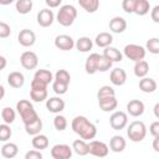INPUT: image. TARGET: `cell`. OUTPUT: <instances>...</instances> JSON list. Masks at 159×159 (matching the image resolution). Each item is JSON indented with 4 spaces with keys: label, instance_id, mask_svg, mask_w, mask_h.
Listing matches in <instances>:
<instances>
[{
    "label": "cell",
    "instance_id": "obj_36",
    "mask_svg": "<svg viewBox=\"0 0 159 159\" xmlns=\"http://www.w3.org/2000/svg\"><path fill=\"white\" fill-rule=\"evenodd\" d=\"M67 124L68 123H67V119H66L65 116H62V114H56L55 116V118H53V127H55L56 130H58V132L65 130L67 128Z\"/></svg>",
    "mask_w": 159,
    "mask_h": 159
},
{
    "label": "cell",
    "instance_id": "obj_49",
    "mask_svg": "<svg viewBox=\"0 0 159 159\" xmlns=\"http://www.w3.org/2000/svg\"><path fill=\"white\" fill-rule=\"evenodd\" d=\"M6 65H7V60H6L4 56L0 55V71H2V70L6 67Z\"/></svg>",
    "mask_w": 159,
    "mask_h": 159
},
{
    "label": "cell",
    "instance_id": "obj_19",
    "mask_svg": "<svg viewBox=\"0 0 159 159\" xmlns=\"http://www.w3.org/2000/svg\"><path fill=\"white\" fill-rule=\"evenodd\" d=\"M102 56H104V57H106L107 60H109L112 63H113V62H120V61L123 60V53H122L118 48H116V47H113V46L106 47V48L103 50Z\"/></svg>",
    "mask_w": 159,
    "mask_h": 159
},
{
    "label": "cell",
    "instance_id": "obj_44",
    "mask_svg": "<svg viewBox=\"0 0 159 159\" xmlns=\"http://www.w3.org/2000/svg\"><path fill=\"white\" fill-rule=\"evenodd\" d=\"M134 6H135V0H123L122 2V7L127 14H133Z\"/></svg>",
    "mask_w": 159,
    "mask_h": 159
},
{
    "label": "cell",
    "instance_id": "obj_10",
    "mask_svg": "<svg viewBox=\"0 0 159 159\" xmlns=\"http://www.w3.org/2000/svg\"><path fill=\"white\" fill-rule=\"evenodd\" d=\"M36 20H37V24L41 26V27H48L53 24L55 21V14L52 10L45 7L42 10H40L37 12V16H36Z\"/></svg>",
    "mask_w": 159,
    "mask_h": 159
},
{
    "label": "cell",
    "instance_id": "obj_30",
    "mask_svg": "<svg viewBox=\"0 0 159 159\" xmlns=\"http://www.w3.org/2000/svg\"><path fill=\"white\" fill-rule=\"evenodd\" d=\"M47 88H31L30 89V97L34 102L41 103L47 99Z\"/></svg>",
    "mask_w": 159,
    "mask_h": 159
},
{
    "label": "cell",
    "instance_id": "obj_2",
    "mask_svg": "<svg viewBox=\"0 0 159 159\" xmlns=\"http://www.w3.org/2000/svg\"><path fill=\"white\" fill-rule=\"evenodd\" d=\"M16 111H17V113H19L22 123H24V125L29 124V123H32L37 118H40L37 112L35 111L32 103L30 101H27V99H20L16 103Z\"/></svg>",
    "mask_w": 159,
    "mask_h": 159
},
{
    "label": "cell",
    "instance_id": "obj_11",
    "mask_svg": "<svg viewBox=\"0 0 159 159\" xmlns=\"http://www.w3.org/2000/svg\"><path fill=\"white\" fill-rule=\"evenodd\" d=\"M17 41L24 47H31L36 42V35L30 29H22L17 35Z\"/></svg>",
    "mask_w": 159,
    "mask_h": 159
},
{
    "label": "cell",
    "instance_id": "obj_53",
    "mask_svg": "<svg viewBox=\"0 0 159 159\" xmlns=\"http://www.w3.org/2000/svg\"><path fill=\"white\" fill-rule=\"evenodd\" d=\"M12 2V0H7V1H1L0 0V5H9V4H11Z\"/></svg>",
    "mask_w": 159,
    "mask_h": 159
},
{
    "label": "cell",
    "instance_id": "obj_21",
    "mask_svg": "<svg viewBox=\"0 0 159 159\" xmlns=\"http://www.w3.org/2000/svg\"><path fill=\"white\" fill-rule=\"evenodd\" d=\"M157 82L154 78H150V77H144V78H140L139 81V89L144 93H153L157 91Z\"/></svg>",
    "mask_w": 159,
    "mask_h": 159
},
{
    "label": "cell",
    "instance_id": "obj_35",
    "mask_svg": "<svg viewBox=\"0 0 159 159\" xmlns=\"http://www.w3.org/2000/svg\"><path fill=\"white\" fill-rule=\"evenodd\" d=\"M0 116H1V118H2V120H4V123L10 125V124H12V123L15 122L16 112H15V109H12L11 107H4L2 111H1V113H0Z\"/></svg>",
    "mask_w": 159,
    "mask_h": 159
},
{
    "label": "cell",
    "instance_id": "obj_33",
    "mask_svg": "<svg viewBox=\"0 0 159 159\" xmlns=\"http://www.w3.org/2000/svg\"><path fill=\"white\" fill-rule=\"evenodd\" d=\"M41 129H42V120H41V118H37L32 123L25 124V132L29 135H32V137L40 134L41 133Z\"/></svg>",
    "mask_w": 159,
    "mask_h": 159
},
{
    "label": "cell",
    "instance_id": "obj_39",
    "mask_svg": "<svg viewBox=\"0 0 159 159\" xmlns=\"http://www.w3.org/2000/svg\"><path fill=\"white\" fill-rule=\"evenodd\" d=\"M55 81L57 82H61V83H65V84H70V81H71V75L68 71L66 70H58L56 73H55Z\"/></svg>",
    "mask_w": 159,
    "mask_h": 159
},
{
    "label": "cell",
    "instance_id": "obj_1",
    "mask_svg": "<svg viewBox=\"0 0 159 159\" xmlns=\"http://www.w3.org/2000/svg\"><path fill=\"white\" fill-rule=\"evenodd\" d=\"M71 128L83 140H93L97 135V127L84 116H76L71 122Z\"/></svg>",
    "mask_w": 159,
    "mask_h": 159
},
{
    "label": "cell",
    "instance_id": "obj_14",
    "mask_svg": "<svg viewBox=\"0 0 159 159\" xmlns=\"http://www.w3.org/2000/svg\"><path fill=\"white\" fill-rule=\"evenodd\" d=\"M145 106L140 99H130L127 103V112L132 117H140L144 113Z\"/></svg>",
    "mask_w": 159,
    "mask_h": 159
},
{
    "label": "cell",
    "instance_id": "obj_38",
    "mask_svg": "<svg viewBox=\"0 0 159 159\" xmlns=\"http://www.w3.org/2000/svg\"><path fill=\"white\" fill-rule=\"evenodd\" d=\"M145 50H148L150 53L153 55H158L159 53V39L158 37H152L147 41L145 43Z\"/></svg>",
    "mask_w": 159,
    "mask_h": 159
},
{
    "label": "cell",
    "instance_id": "obj_20",
    "mask_svg": "<svg viewBox=\"0 0 159 159\" xmlns=\"http://www.w3.org/2000/svg\"><path fill=\"white\" fill-rule=\"evenodd\" d=\"M125 139L122 137V135H113L109 140V149L114 153H122L124 149H125Z\"/></svg>",
    "mask_w": 159,
    "mask_h": 159
},
{
    "label": "cell",
    "instance_id": "obj_51",
    "mask_svg": "<svg viewBox=\"0 0 159 159\" xmlns=\"http://www.w3.org/2000/svg\"><path fill=\"white\" fill-rule=\"evenodd\" d=\"M4 96H5V87L2 84H0V102L4 98Z\"/></svg>",
    "mask_w": 159,
    "mask_h": 159
},
{
    "label": "cell",
    "instance_id": "obj_28",
    "mask_svg": "<svg viewBox=\"0 0 159 159\" xmlns=\"http://www.w3.org/2000/svg\"><path fill=\"white\" fill-rule=\"evenodd\" d=\"M72 152H75L77 155L84 157L88 154V143L83 139H76L72 143Z\"/></svg>",
    "mask_w": 159,
    "mask_h": 159
},
{
    "label": "cell",
    "instance_id": "obj_40",
    "mask_svg": "<svg viewBox=\"0 0 159 159\" xmlns=\"http://www.w3.org/2000/svg\"><path fill=\"white\" fill-rule=\"evenodd\" d=\"M12 135V130L9 124H0V142H7Z\"/></svg>",
    "mask_w": 159,
    "mask_h": 159
},
{
    "label": "cell",
    "instance_id": "obj_52",
    "mask_svg": "<svg viewBox=\"0 0 159 159\" xmlns=\"http://www.w3.org/2000/svg\"><path fill=\"white\" fill-rule=\"evenodd\" d=\"M158 109H159V103H157V104L154 106V116H155V118H159V113H158Z\"/></svg>",
    "mask_w": 159,
    "mask_h": 159
},
{
    "label": "cell",
    "instance_id": "obj_42",
    "mask_svg": "<svg viewBox=\"0 0 159 159\" xmlns=\"http://www.w3.org/2000/svg\"><path fill=\"white\" fill-rule=\"evenodd\" d=\"M52 89H53V92L56 93V94H58V96H62V94H65L66 92H67V89H68V84H65V83H61V82H57V81H52Z\"/></svg>",
    "mask_w": 159,
    "mask_h": 159
},
{
    "label": "cell",
    "instance_id": "obj_13",
    "mask_svg": "<svg viewBox=\"0 0 159 159\" xmlns=\"http://www.w3.org/2000/svg\"><path fill=\"white\" fill-rule=\"evenodd\" d=\"M65 106L66 103L61 97H50L46 99V108L51 113L60 114L65 109Z\"/></svg>",
    "mask_w": 159,
    "mask_h": 159
},
{
    "label": "cell",
    "instance_id": "obj_34",
    "mask_svg": "<svg viewBox=\"0 0 159 159\" xmlns=\"http://www.w3.org/2000/svg\"><path fill=\"white\" fill-rule=\"evenodd\" d=\"M78 4L83 10H86L89 14L96 12L99 7V1L98 0H78Z\"/></svg>",
    "mask_w": 159,
    "mask_h": 159
},
{
    "label": "cell",
    "instance_id": "obj_8",
    "mask_svg": "<svg viewBox=\"0 0 159 159\" xmlns=\"http://www.w3.org/2000/svg\"><path fill=\"white\" fill-rule=\"evenodd\" d=\"M50 153L52 159H71L72 148L68 144H55Z\"/></svg>",
    "mask_w": 159,
    "mask_h": 159
},
{
    "label": "cell",
    "instance_id": "obj_43",
    "mask_svg": "<svg viewBox=\"0 0 159 159\" xmlns=\"http://www.w3.org/2000/svg\"><path fill=\"white\" fill-rule=\"evenodd\" d=\"M11 35V27L5 21H0V39H6Z\"/></svg>",
    "mask_w": 159,
    "mask_h": 159
},
{
    "label": "cell",
    "instance_id": "obj_18",
    "mask_svg": "<svg viewBox=\"0 0 159 159\" xmlns=\"http://www.w3.org/2000/svg\"><path fill=\"white\" fill-rule=\"evenodd\" d=\"M7 83L12 88H21L25 83V76L19 71L10 72L7 75Z\"/></svg>",
    "mask_w": 159,
    "mask_h": 159
},
{
    "label": "cell",
    "instance_id": "obj_24",
    "mask_svg": "<svg viewBox=\"0 0 159 159\" xmlns=\"http://www.w3.org/2000/svg\"><path fill=\"white\" fill-rule=\"evenodd\" d=\"M112 42H113V35H112L111 32H106V31L99 32V34L96 36V39H94V43H96L98 47H103V48L111 46Z\"/></svg>",
    "mask_w": 159,
    "mask_h": 159
},
{
    "label": "cell",
    "instance_id": "obj_32",
    "mask_svg": "<svg viewBox=\"0 0 159 159\" xmlns=\"http://www.w3.org/2000/svg\"><path fill=\"white\" fill-rule=\"evenodd\" d=\"M149 10H150V4L148 0H135V6H134L133 14L144 16L149 12Z\"/></svg>",
    "mask_w": 159,
    "mask_h": 159
},
{
    "label": "cell",
    "instance_id": "obj_23",
    "mask_svg": "<svg viewBox=\"0 0 159 159\" xmlns=\"http://www.w3.org/2000/svg\"><path fill=\"white\" fill-rule=\"evenodd\" d=\"M34 80H36V81H39V82H41V83L48 86V84L53 81V75H52V72L48 71V70L40 68V70H37V71L35 72Z\"/></svg>",
    "mask_w": 159,
    "mask_h": 159
},
{
    "label": "cell",
    "instance_id": "obj_16",
    "mask_svg": "<svg viewBox=\"0 0 159 159\" xmlns=\"http://www.w3.org/2000/svg\"><path fill=\"white\" fill-rule=\"evenodd\" d=\"M127 29V21L122 16H114L109 21V30L113 34H122Z\"/></svg>",
    "mask_w": 159,
    "mask_h": 159
},
{
    "label": "cell",
    "instance_id": "obj_47",
    "mask_svg": "<svg viewBox=\"0 0 159 159\" xmlns=\"http://www.w3.org/2000/svg\"><path fill=\"white\" fill-rule=\"evenodd\" d=\"M150 16H152V20L158 24L159 22V5H155L152 10H150Z\"/></svg>",
    "mask_w": 159,
    "mask_h": 159
},
{
    "label": "cell",
    "instance_id": "obj_37",
    "mask_svg": "<svg viewBox=\"0 0 159 159\" xmlns=\"http://www.w3.org/2000/svg\"><path fill=\"white\" fill-rule=\"evenodd\" d=\"M113 96H116V91L112 86H108V84L102 86L97 92V98L98 99L106 98V97H113Z\"/></svg>",
    "mask_w": 159,
    "mask_h": 159
},
{
    "label": "cell",
    "instance_id": "obj_15",
    "mask_svg": "<svg viewBox=\"0 0 159 159\" xmlns=\"http://www.w3.org/2000/svg\"><path fill=\"white\" fill-rule=\"evenodd\" d=\"M109 80L114 86H123L127 82V72L123 68H113L109 75Z\"/></svg>",
    "mask_w": 159,
    "mask_h": 159
},
{
    "label": "cell",
    "instance_id": "obj_46",
    "mask_svg": "<svg viewBox=\"0 0 159 159\" xmlns=\"http://www.w3.org/2000/svg\"><path fill=\"white\" fill-rule=\"evenodd\" d=\"M149 133H150L154 138L159 137V120H155V122H153V123L150 124V127H149Z\"/></svg>",
    "mask_w": 159,
    "mask_h": 159
},
{
    "label": "cell",
    "instance_id": "obj_22",
    "mask_svg": "<svg viewBox=\"0 0 159 159\" xmlns=\"http://www.w3.org/2000/svg\"><path fill=\"white\" fill-rule=\"evenodd\" d=\"M98 104H99V108L103 112H112V111H114L117 108L118 101H117L116 96H113V97H106V98L98 99Z\"/></svg>",
    "mask_w": 159,
    "mask_h": 159
},
{
    "label": "cell",
    "instance_id": "obj_45",
    "mask_svg": "<svg viewBox=\"0 0 159 159\" xmlns=\"http://www.w3.org/2000/svg\"><path fill=\"white\" fill-rule=\"evenodd\" d=\"M24 159H43V157H42V153H41L40 150L32 149V150L26 152V154H25V158H24Z\"/></svg>",
    "mask_w": 159,
    "mask_h": 159
},
{
    "label": "cell",
    "instance_id": "obj_3",
    "mask_svg": "<svg viewBox=\"0 0 159 159\" xmlns=\"http://www.w3.org/2000/svg\"><path fill=\"white\" fill-rule=\"evenodd\" d=\"M76 17H77L76 7L73 5H71V4H65V5L60 6V10L57 11V14L55 16V20L61 26L68 27V26H71L75 22Z\"/></svg>",
    "mask_w": 159,
    "mask_h": 159
},
{
    "label": "cell",
    "instance_id": "obj_6",
    "mask_svg": "<svg viewBox=\"0 0 159 159\" xmlns=\"http://www.w3.org/2000/svg\"><path fill=\"white\" fill-rule=\"evenodd\" d=\"M128 124V116L123 111H116L109 117V125L114 130L124 129Z\"/></svg>",
    "mask_w": 159,
    "mask_h": 159
},
{
    "label": "cell",
    "instance_id": "obj_48",
    "mask_svg": "<svg viewBox=\"0 0 159 159\" xmlns=\"http://www.w3.org/2000/svg\"><path fill=\"white\" fill-rule=\"evenodd\" d=\"M45 4L48 6L47 9H55V7H58V6H61V4H62V0H46L45 1Z\"/></svg>",
    "mask_w": 159,
    "mask_h": 159
},
{
    "label": "cell",
    "instance_id": "obj_7",
    "mask_svg": "<svg viewBox=\"0 0 159 159\" xmlns=\"http://www.w3.org/2000/svg\"><path fill=\"white\" fill-rule=\"evenodd\" d=\"M109 153L108 145L102 140H89L88 143V154L97 157V158H104Z\"/></svg>",
    "mask_w": 159,
    "mask_h": 159
},
{
    "label": "cell",
    "instance_id": "obj_9",
    "mask_svg": "<svg viewBox=\"0 0 159 159\" xmlns=\"http://www.w3.org/2000/svg\"><path fill=\"white\" fill-rule=\"evenodd\" d=\"M20 63L25 70H35L39 65V57L34 51H25L20 56Z\"/></svg>",
    "mask_w": 159,
    "mask_h": 159
},
{
    "label": "cell",
    "instance_id": "obj_50",
    "mask_svg": "<svg viewBox=\"0 0 159 159\" xmlns=\"http://www.w3.org/2000/svg\"><path fill=\"white\" fill-rule=\"evenodd\" d=\"M158 142H159V137H157V138H154V140H153V149L158 153L159 152V147H158Z\"/></svg>",
    "mask_w": 159,
    "mask_h": 159
},
{
    "label": "cell",
    "instance_id": "obj_27",
    "mask_svg": "<svg viewBox=\"0 0 159 159\" xmlns=\"http://www.w3.org/2000/svg\"><path fill=\"white\" fill-rule=\"evenodd\" d=\"M75 47L80 51V52H88L92 50L93 47V41L88 37V36H81L80 39H77V41L75 42Z\"/></svg>",
    "mask_w": 159,
    "mask_h": 159
},
{
    "label": "cell",
    "instance_id": "obj_12",
    "mask_svg": "<svg viewBox=\"0 0 159 159\" xmlns=\"http://www.w3.org/2000/svg\"><path fill=\"white\" fill-rule=\"evenodd\" d=\"M55 46L61 51H70L75 47V40L66 34L57 35L55 37Z\"/></svg>",
    "mask_w": 159,
    "mask_h": 159
},
{
    "label": "cell",
    "instance_id": "obj_5",
    "mask_svg": "<svg viewBox=\"0 0 159 159\" xmlns=\"http://www.w3.org/2000/svg\"><path fill=\"white\" fill-rule=\"evenodd\" d=\"M145 52H147L145 48L143 46H140V45H137V43H128L123 48V55L128 60L134 61V62H138V61L144 60Z\"/></svg>",
    "mask_w": 159,
    "mask_h": 159
},
{
    "label": "cell",
    "instance_id": "obj_17",
    "mask_svg": "<svg viewBox=\"0 0 159 159\" xmlns=\"http://www.w3.org/2000/svg\"><path fill=\"white\" fill-rule=\"evenodd\" d=\"M99 53L97 52H93L91 53L87 58H86V62H84V70L88 75H94L97 72V68H98V60H99Z\"/></svg>",
    "mask_w": 159,
    "mask_h": 159
},
{
    "label": "cell",
    "instance_id": "obj_31",
    "mask_svg": "<svg viewBox=\"0 0 159 159\" xmlns=\"http://www.w3.org/2000/svg\"><path fill=\"white\" fill-rule=\"evenodd\" d=\"M32 6H34V2L32 0H17L15 2V7H16V11L21 15H26L29 14L31 10H32Z\"/></svg>",
    "mask_w": 159,
    "mask_h": 159
},
{
    "label": "cell",
    "instance_id": "obj_29",
    "mask_svg": "<svg viewBox=\"0 0 159 159\" xmlns=\"http://www.w3.org/2000/svg\"><path fill=\"white\" fill-rule=\"evenodd\" d=\"M133 72H134V75H135L138 78H144V77H147V75H148V72H149V63H148L145 60H142V61L135 62L134 68H133Z\"/></svg>",
    "mask_w": 159,
    "mask_h": 159
},
{
    "label": "cell",
    "instance_id": "obj_41",
    "mask_svg": "<svg viewBox=\"0 0 159 159\" xmlns=\"http://www.w3.org/2000/svg\"><path fill=\"white\" fill-rule=\"evenodd\" d=\"M112 62L109 60H107L104 56H99V60H98V68H97V72H106L108 70L112 68Z\"/></svg>",
    "mask_w": 159,
    "mask_h": 159
},
{
    "label": "cell",
    "instance_id": "obj_26",
    "mask_svg": "<svg viewBox=\"0 0 159 159\" xmlns=\"http://www.w3.org/2000/svg\"><path fill=\"white\" fill-rule=\"evenodd\" d=\"M31 144H32V147H34L36 150H40V152H41V150L48 148L50 142H48V138H47L45 134H41V133H40V134L32 137Z\"/></svg>",
    "mask_w": 159,
    "mask_h": 159
},
{
    "label": "cell",
    "instance_id": "obj_25",
    "mask_svg": "<svg viewBox=\"0 0 159 159\" xmlns=\"http://www.w3.org/2000/svg\"><path fill=\"white\" fill-rule=\"evenodd\" d=\"M19 153V147L15 143L11 142H6L2 147H1V155L6 159H12L17 155Z\"/></svg>",
    "mask_w": 159,
    "mask_h": 159
},
{
    "label": "cell",
    "instance_id": "obj_4",
    "mask_svg": "<svg viewBox=\"0 0 159 159\" xmlns=\"http://www.w3.org/2000/svg\"><path fill=\"white\" fill-rule=\"evenodd\" d=\"M127 135L134 143L142 142L147 135V127H145L144 122H142V120L132 122L127 128Z\"/></svg>",
    "mask_w": 159,
    "mask_h": 159
}]
</instances>
